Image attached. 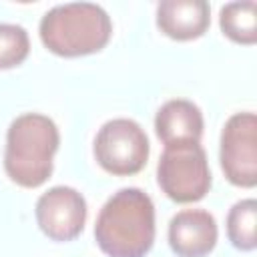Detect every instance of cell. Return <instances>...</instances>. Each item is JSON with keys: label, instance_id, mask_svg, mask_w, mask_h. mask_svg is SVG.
Wrapping results in <instances>:
<instances>
[{"label": "cell", "instance_id": "obj_4", "mask_svg": "<svg viewBox=\"0 0 257 257\" xmlns=\"http://www.w3.org/2000/svg\"><path fill=\"white\" fill-rule=\"evenodd\" d=\"M157 181L161 191L175 203L201 201L211 189L205 149L199 143L165 147L157 165Z\"/></svg>", "mask_w": 257, "mask_h": 257}, {"label": "cell", "instance_id": "obj_9", "mask_svg": "<svg viewBox=\"0 0 257 257\" xmlns=\"http://www.w3.org/2000/svg\"><path fill=\"white\" fill-rule=\"evenodd\" d=\"M209 24L211 8L205 0H163L157 6V26L173 40H195Z\"/></svg>", "mask_w": 257, "mask_h": 257}, {"label": "cell", "instance_id": "obj_6", "mask_svg": "<svg viewBox=\"0 0 257 257\" xmlns=\"http://www.w3.org/2000/svg\"><path fill=\"white\" fill-rule=\"evenodd\" d=\"M221 169L229 183L251 189L257 185V116L251 110L229 116L221 131Z\"/></svg>", "mask_w": 257, "mask_h": 257}, {"label": "cell", "instance_id": "obj_1", "mask_svg": "<svg viewBox=\"0 0 257 257\" xmlns=\"http://www.w3.org/2000/svg\"><path fill=\"white\" fill-rule=\"evenodd\" d=\"M94 239L108 257H145L155 243L153 199L137 187L116 191L96 217Z\"/></svg>", "mask_w": 257, "mask_h": 257}, {"label": "cell", "instance_id": "obj_3", "mask_svg": "<svg viewBox=\"0 0 257 257\" xmlns=\"http://www.w3.org/2000/svg\"><path fill=\"white\" fill-rule=\"evenodd\" d=\"M42 44L66 58L98 52L112 34L106 10L92 2H66L50 8L40 20Z\"/></svg>", "mask_w": 257, "mask_h": 257}, {"label": "cell", "instance_id": "obj_5", "mask_svg": "<svg viewBox=\"0 0 257 257\" xmlns=\"http://www.w3.org/2000/svg\"><path fill=\"white\" fill-rule=\"evenodd\" d=\"M149 139L133 118H112L104 122L94 139V159L110 175L128 177L139 173L149 161Z\"/></svg>", "mask_w": 257, "mask_h": 257}, {"label": "cell", "instance_id": "obj_12", "mask_svg": "<svg viewBox=\"0 0 257 257\" xmlns=\"http://www.w3.org/2000/svg\"><path fill=\"white\" fill-rule=\"evenodd\" d=\"M255 225H257V201L255 199L237 201L227 215V237L231 245L241 251H253L257 245Z\"/></svg>", "mask_w": 257, "mask_h": 257}, {"label": "cell", "instance_id": "obj_10", "mask_svg": "<svg viewBox=\"0 0 257 257\" xmlns=\"http://www.w3.org/2000/svg\"><path fill=\"white\" fill-rule=\"evenodd\" d=\"M157 137L165 147L181 143H199L203 135V112L187 98L167 100L155 116Z\"/></svg>", "mask_w": 257, "mask_h": 257}, {"label": "cell", "instance_id": "obj_11", "mask_svg": "<svg viewBox=\"0 0 257 257\" xmlns=\"http://www.w3.org/2000/svg\"><path fill=\"white\" fill-rule=\"evenodd\" d=\"M219 26L227 38L239 44L257 42V4L253 0L229 2L219 12Z\"/></svg>", "mask_w": 257, "mask_h": 257}, {"label": "cell", "instance_id": "obj_7", "mask_svg": "<svg viewBox=\"0 0 257 257\" xmlns=\"http://www.w3.org/2000/svg\"><path fill=\"white\" fill-rule=\"evenodd\" d=\"M34 215L40 231L48 239L72 241L84 229L86 201L76 189L56 185L38 197Z\"/></svg>", "mask_w": 257, "mask_h": 257}, {"label": "cell", "instance_id": "obj_2", "mask_svg": "<svg viewBox=\"0 0 257 257\" xmlns=\"http://www.w3.org/2000/svg\"><path fill=\"white\" fill-rule=\"evenodd\" d=\"M60 135L52 118L40 112L16 116L6 133L4 171L20 187L36 189L52 175Z\"/></svg>", "mask_w": 257, "mask_h": 257}, {"label": "cell", "instance_id": "obj_13", "mask_svg": "<svg viewBox=\"0 0 257 257\" xmlns=\"http://www.w3.org/2000/svg\"><path fill=\"white\" fill-rule=\"evenodd\" d=\"M30 52V38L20 24L0 22V70L14 68L26 60Z\"/></svg>", "mask_w": 257, "mask_h": 257}, {"label": "cell", "instance_id": "obj_8", "mask_svg": "<svg viewBox=\"0 0 257 257\" xmlns=\"http://www.w3.org/2000/svg\"><path fill=\"white\" fill-rule=\"evenodd\" d=\"M217 237V221L205 209H183L169 223V245L179 257L209 255Z\"/></svg>", "mask_w": 257, "mask_h": 257}]
</instances>
